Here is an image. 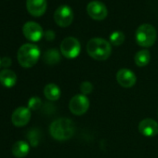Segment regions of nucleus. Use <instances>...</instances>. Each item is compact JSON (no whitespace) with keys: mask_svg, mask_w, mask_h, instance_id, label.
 <instances>
[{"mask_svg":"<svg viewBox=\"0 0 158 158\" xmlns=\"http://www.w3.org/2000/svg\"><path fill=\"white\" fill-rule=\"evenodd\" d=\"M75 131L73 122L69 118H59L53 121L49 127V133L57 140H67L71 139Z\"/></svg>","mask_w":158,"mask_h":158,"instance_id":"obj_1","label":"nucleus"},{"mask_svg":"<svg viewBox=\"0 0 158 158\" xmlns=\"http://www.w3.org/2000/svg\"><path fill=\"white\" fill-rule=\"evenodd\" d=\"M87 51L92 59L97 60H105L111 56L112 45L103 38L95 37L88 42Z\"/></svg>","mask_w":158,"mask_h":158,"instance_id":"obj_2","label":"nucleus"},{"mask_svg":"<svg viewBox=\"0 0 158 158\" xmlns=\"http://www.w3.org/2000/svg\"><path fill=\"white\" fill-rule=\"evenodd\" d=\"M40 58L39 48L31 43L23 45L17 53V60L20 65L23 68H31L36 64Z\"/></svg>","mask_w":158,"mask_h":158,"instance_id":"obj_3","label":"nucleus"},{"mask_svg":"<svg viewBox=\"0 0 158 158\" xmlns=\"http://www.w3.org/2000/svg\"><path fill=\"white\" fill-rule=\"evenodd\" d=\"M156 35L155 28L151 24L144 23L138 27L135 34V39L139 46L142 48H149L155 43Z\"/></svg>","mask_w":158,"mask_h":158,"instance_id":"obj_4","label":"nucleus"},{"mask_svg":"<svg viewBox=\"0 0 158 158\" xmlns=\"http://www.w3.org/2000/svg\"><path fill=\"white\" fill-rule=\"evenodd\" d=\"M81 51V45L75 37L69 36L60 43V53L67 59L76 58Z\"/></svg>","mask_w":158,"mask_h":158,"instance_id":"obj_5","label":"nucleus"},{"mask_svg":"<svg viewBox=\"0 0 158 158\" xmlns=\"http://www.w3.org/2000/svg\"><path fill=\"white\" fill-rule=\"evenodd\" d=\"M89 100L86 95L77 94L73 96L69 102V109L75 115H82L86 114L89 108Z\"/></svg>","mask_w":158,"mask_h":158,"instance_id":"obj_6","label":"nucleus"},{"mask_svg":"<svg viewBox=\"0 0 158 158\" xmlns=\"http://www.w3.org/2000/svg\"><path fill=\"white\" fill-rule=\"evenodd\" d=\"M54 21L60 27H68L73 21V12L67 5L60 6L54 13Z\"/></svg>","mask_w":158,"mask_h":158,"instance_id":"obj_7","label":"nucleus"},{"mask_svg":"<svg viewBox=\"0 0 158 158\" xmlns=\"http://www.w3.org/2000/svg\"><path fill=\"white\" fill-rule=\"evenodd\" d=\"M23 33L25 38H27L29 41H32V42L39 41L44 35L42 27L37 23H35V22L25 23L23 27Z\"/></svg>","mask_w":158,"mask_h":158,"instance_id":"obj_8","label":"nucleus"},{"mask_svg":"<svg viewBox=\"0 0 158 158\" xmlns=\"http://www.w3.org/2000/svg\"><path fill=\"white\" fill-rule=\"evenodd\" d=\"M88 14L95 21H102L107 17L108 10L106 6L101 1H91L87 7Z\"/></svg>","mask_w":158,"mask_h":158,"instance_id":"obj_9","label":"nucleus"},{"mask_svg":"<svg viewBox=\"0 0 158 158\" xmlns=\"http://www.w3.org/2000/svg\"><path fill=\"white\" fill-rule=\"evenodd\" d=\"M32 114L31 110L28 107H19L17 108L11 115V122L15 127H22L26 126L30 119H31Z\"/></svg>","mask_w":158,"mask_h":158,"instance_id":"obj_10","label":"nucleus"},{"mask_svg":"<svg viewBox=\"0 0 158 158\" xmlns=\"http://www.w3.org/2000/svg\"><path fill=\"white\" fill-rule=\"evenodd\" d=\"M116 80L118 84L123 88H131L136 84L137 77L136 74L127 68L120 69L116 73Z\"/></svg>","mask_w":158,"mask_h":158,"instance_id":"obj_11","label":"nucleus"},{"mask_svg":"<svg viewBox=\"0 0 158 158\" xmlns=\"http://www.w3.org/2000/svg\"><path fill=\"white\" fill-rule=\"evenodd\" d=\"M139 131L145 137H154L158 134V123L152 118H145L139 122Z\"/></svg>","mask_w":158,"mask_h":158,"instance_id":"obj_12","label":"nucleus"},{"mask_svg":"<svg viewBox=\"0 0 158 158\" xmlns=\"http://www.w3.org/2000/svg\"><path fill=\"white\" fill-rule=\"evenodd\" d=\"M26 9L32 16L40 17L47 10V0H26Z\"/></svg>","mask_w":158,"mask_h":158,"instance_id":"obj_13","label":"nucleus"},{"mask_svg":"<svg viewBox=\"0 0 158 158\" xmlns=\"http://www.w3.org/2000/svg\"><path fill=\"white\" fill-rule=\"evenodd\" d=\"M0 83L5 88H12L17 83V75L10 69H3L0 72Z\"/></svg>","mask_w":158,"mask_h":158,"instance_id":"obj_14","label":"nucleus"},{"mask_svg":"<svg viewBox=\"0 0 158 158\" xmlns=\"http://www.w3.org/2000/svg\"><path fill=\"white\" fill-rule=\"evenodd\" d=\"M30 151V145L25 140H18L16 141L11 148L12 154L16 158H24Z\"/></svg>","mask_w":158,"mask_h":158,"instance_id":"obj_15","label":"nucleus"},{"mask_svg":"<svg viewBox=\"0 0 158 158\" xmlns=\"http://www.w3.org/2000/svg\"><path fill=\"white\" fill-rule=\"evenodd\" d=\"M44 95L48 100L55 102L58 101L60 97V89L56 84L49 83L44 89Z\"/></svg>","mask_w":158,"mask_h":158,"instance_id":"obj_16","label":"nucleus"},{"mask_svg":"<svg viewBox=\"0 0 158 158\" xmlns=\"http://www.w3.org/2000/svg\"><path fill=\"white\" fill-rule=\"evenodd\" d=\"M134 60L137 66L139 67H144L146 66L150 60H151V54L150 51L147 49H142L139 50L136 53L135 57H134Z\"/></svg>","mask_w":158,"mask_h":158,"instance_id":"obj_17","label":"nucleus"},{"mask_svg":"<svg viewBox=\"0 0 158 158\" xmlns=\"http://www.w3.org/2000/svg\"><path fill=\"white\" fill-rule=\"evenodd\" d=\"M43 59L47 64L54 65L60 60V54L56 48H50L45 52Z\"/></svg>","mask_w":158,"mask_h":158,"instance_id":"obj_18","label":"nucleus"},{"mask_svg":"<svg viewBox=\"0 0 158 158\" xmlns=\"http://www.w3.org/2000/svg\"><path fill=\"white\" fill-rule=\"evenodd\" d=\"M125 41V35L123 32H120V31H115L114 33L111 34L110 35V43L111 45H114V46H120L124 43Z\"/></svg>","mask_w":158,"mask_h":158,"instance_id":"obj_19","label":"nucleus"},{"mask_svg":"<svg viewBox=\"0 0 158 158\" xmlns=\"http://www.w3.org/2000/svg\"><path fill=\"white\" fill-rule=\"evenodd\" d=\"M42 106V101L40 100L39 97H32L29 102H28V108L30 110H33V111H36L38 110L40 107Z\"/></svg>","mask_w":158,"mask_h":158,"instance_id":"obj_20","label":"nucleus"},{"mask_svg":"<svg viewBox=\"0 0 158 158\" xmlns=\"http://www.w3.org/2000/svg\"><path fill=\"white\" fill-rule=\"evenodd\" d=\"M28 139L32 146H37L39 143V133L36 129H33L28 134Z\"/></svg>","mask_w":158,"mask_h":158,"instance_id":"obj_21","label":"nucleus"},{"mask_svg":"<svg viewBox=\"0 0 158 158\" xmlns=\"http://www.w3.org/2000/svg\"><path fill=\"white\" fill-rule=\"evenodd\" d=\"M80 90L82 92L83 95H88V94H90L93 90V86L90 82L89 81H85L83 82L81 85H80Z\"/></svg>","mask_w":158,"mask_h":158,"instance_id":"obj_22","label":"nucleus"},{"mask_svg":"<svg viewBox=\"0 0 158 158\" xmlns=\"http://www.w3.org/2000/svg\"><path fill=\"white\" fill-rule=\"evenodd\" d=\"M11 63L12 61L10 57H4L3 59H1V67H3L4 69H8L11 65Z\"/></svg>","mask_w":158,"mask_h":158,"instance_id":"obj_23","label":"nucleus"},{"mask_svg":"<svg viewBox=\"0 0 158 158\" xmlns=\"http://www.w3.org/2000/svg\"><path fill=\"white\" fill-rule=\"evenodd\" d=\"M44 35H45L46 39L48 40V41H52V40H54V38H55V33H54L52 30H48V31L44 34Z\"/></svg>","mask_w":158,"mask_h":158,"instance_id":"obj_24","label":"nucleus"},{"mask_svg":"<svg viewBox=\"0 0 158 158\" xmlns=\"http://www.w3.org/2000/svg\"><path fill=\"white\" fill-rule=\"evenodd\" d=\"M0 67H1V59H0Z\"/></svg>","mask_w":158,"mask_h":158,"instance_id":"obj_25","label":"nucleus"}]
</instances>
